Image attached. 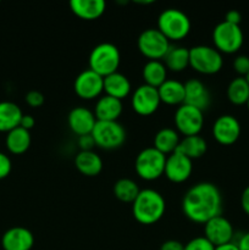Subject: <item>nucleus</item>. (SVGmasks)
Here are the masks:
<instances>
[{
  "mask_svg": "<svg viewBox=\"0 0 249 250\" xmlns=\"http://www.w3.org/2000/svg\"><path fill=\"white\" fill-rule=\"evenodd\" d=\"M236 244L239 250H249V232L242 234L241 238H239V241Z\"/></svg>",
  "mask_w": 249,
  "mask_h": 250,
  "instance_id": "a19ab883",
  "label": "nucleus"
},
{
  "mask_svg": "<svg viewBox=\"0 0 249 250\" xmlns=\"http://www.w3.org/2000/svg\"><path fill=\"white\" fill-rule=\"evenodd\" d=\"M33 244V233L26 227H11L2 234L1 247L4 250H31Z\"/></svg>",
  "mask_w": 249,
  "mask_h": 250,
  "instance_id": "f3484780",
  "label": "nucleus"
},
{
  "mask_svg": "<svg viewBox=\"0 0 249 250\" xmlns=\"http://www.w3.org/2000/svg\"><path fill=\"white\" fill-rule=\"evenodd\" d=\"M215 250H239L238 247H237L236 243L231 242V243L222 244V246L215 247Z\"/></svg>",
  "mask_w": 249,
  "mask_h": 250,
  "instance_id": "79ce46f5",
  "label": "nucleus"
},
{
  "mask_svg": "<svg viewBox=\"0 0 249 250\" xmlns=\"http://www.w3.org/2000/svg\"><path fill=\"white\" fill-rule=\"evenodd\" d=\"M212 136L222 146H231L241 136V125L232 115H221L212 126Z\"/></svg>",
  "mask_w": 249,
  "mask_h": 250,
  "instance_id": "2eb2a0df",
  "label": "nucleus"
},
{
  "mask_svg": "<svg viewBox=\"0 0 249 250\" xmlns=\"http://www.w3.org/2000/svg\"><path fill=\"white\" fill-rule=\"evenodd\" d=\"M183 214L193 222L207 224L221 215L222 195L220 189L210 182H200L186 192L182 199Z\"/></svg>",
  "mask_w": 249,
  "mask_h": 250,
  "instance_id": "f257e3e1",
  "label": "nucleus"
},
{
  "mask_svg": "<svg viewBox=\"0 0 249 250\" xmlns=\"http://www.w3.org/2000/svg\"><path fill=\"white\" fill-rule=\"evenodd\" d=\"M138 49L149 60H161L170 50V41L158 28H148L138 37Z\"/></svg>",
  "mask_w": 249,
  "mask_h": 250,
  "instance_id": "1a4fd4ad",
  "label": "nucleus"
},
{
  "mask_svg": "<svg viewBox=\"0 0 249 250\" xmlns=\"http://www.w3.org/2000/svg\"><path fill=\"white\" fill-rule=\"evenodd\" d=\"M212 41L215 49L220 53L233 54L243 45V32L238 24L222 21L215 26L212 31Z\"/></svg>",
  "mask_w": 249,
  "mask_h": 250,
  "instance_id": "6e6552de",
  "label": "nucleus"
},
{
  "mask_svg": "<svg viewBox=\"0 0 249 250\" xmlns=\"http://www.w3.org/2000/svg\"><path fill=\"white\" fill-rule=\"evenodd\" d=\"M166 155L156 150L154 146H148L139 151L134 161L136 172L142 180L154 181L164 175Z\"/></svg>",
  "mask_w": 249,
  "mask_h": 250,
  "instance_id": "39448f33",
  "label": "nucleus"
},
{
  "mask_svg": "<svg viewBox=\"0 0 249 250\" xmlns=\"http://www.w3.org/2000/svg\"><path fill=\"white\" fill-rule=\"evenodd\" d=\"M161 103L167 105H182L185 103V83L177 80H166L158 88Z\"/></svg>",
  "mask_w": 249,
  "mask_h": 250,
  "instance_id": "5701e85b",
  "label": "nucleus"
},
{
  "mask_svg": "<svg viewBox=\"0 0 249 250\" xmlns=\"http://www.w3.org/2000/svg\"><path fill=\"white\" fill-rule=\"evenodd\" d=\"M24 100L31 107H39L44 104V95L38 90H29L24 97Z\"/></svg>",
  "mask_w": 249,
  "mask_h": 250,
  "instance_id": "72a5a7b5",
  "label": "nucleus"
},
{
  "mask_svg": "<svg viewBox=\"0 0 249 250\" xmlns=\"http://www.w3.org/2000/svg\"><path fill=\"white\" fill-rule=\"evenodd\" d=\"M23 112L21 107L12 102H0V132L15 129L20 126Z\"/></svg>",
  "mask_w": 249,
  "mask_h": 250,
  "instance_id": "b1692460",
  "label": "nucleus"
},
{
  "mask_svg": "<svg viewBox=\"0 0 249 250\" xmlns=\"http://www.w3.org/2000/svg\"><path fill=\"white\" fill-rule=\"evenodd\" d=\"M73 89L81 99H95L104 92V77L87 68L76 77Z\"/></svg>",
  "mask_w": 249,
  "mask_h": 250,
  "instance_id": "9b49d317",
  "label": "nucleus"
},
{
  "mask_svg": "<svg viewBox=\"0 0 249 250\" xmlns=\"http://www.w3.org/2000/svg\"><path fill=\"white\" fill-rule=\"evenodd\" d=\"M180 134L176 129L170 128V127H164L156 132L154 137V148L163 153L164 155L166 154H172L173 151L177 150L180 146Z\"/></svg>",
  "mask_w": 249,
  "mask_h": 250,
  "instance_id": "393cba45",
  "label": "nucleus"
},
{
  "mask_svg": "<svg viewBox=\"0 0 249 250\" xmlns=\"http://www.w3.org/2000/svg\"><path fill=\"white\" fill-rule=\"evenodd\" d=\"M92 137L97 146L105 150H114L126 141V129L119 121H97Z\"/></svg>",
  "mask_w": 249,
  "mask_h": 250,
  "instance_id": "0eeeda50",
  "label": "nucleus"
},
{
  "mask_svg": "<svg viewBox=\"0 0 249 250\" xmlns=\"http://www.w3.org/2000/svg\"><path fill=\"white\" fill-rule=\"evenodd\" d=\"M104 92L105 95L122 100L131 93V82L122 73H111L104 77Z\"/></svg>",
  "mask_w": 249,
  "mask_h": 250,
  "instance_id": "412c9836",
  "label": "nucleus"
},
{
  "mask_svg": "<svg viewBox=\"0 0 249 250\" xmlns=\"http://www.w3.org/2000/svg\"><path fill=\"white\" fill-rule=\"evenodd\" d=\"M158 29L168 41H181L190 31V20L178 9H166L159 15Z\"/></svg>",
  "mask_w": 249,
  "mask_h": 250,
  "instance_id": "20e7f679",
  "label": "nucleus"
},
{
  "mask_svg": "<svg viewBox=\"0 0 249 250\" xmlns=\"http://www.w3.org/2000/svg\"><path fill=\"white\" fill-rule=\"evenodd\" d=\"M34 125H36V120H34V117L32 116V115L23 114V116H22L21 119V122H20V127L27 129V131H31V129L34 127Z\"/></svg>",
  "mask_w": 249,
  "mask_h": 250,
  "instance_id": "58836bf2",
  "label": "nucleus"
},
{
  "mask_svg": "<svg viewBox=\"0 0 249 250\" xmlns=\"http://www.w3.org/2000/svg\"><path fill=\"white\" fill-rule=\"evenodd\" d=\"M31 132L19 126L6 134L5 143L10 153L20 155L28 150L31 146Z\"/></svg>",
  "mask_w": 249,
  "mask_h": 250,
  "instance_id": "a878e982",
  "label": "nucleus"
},
{
  "mask_svg": "<svg viewBox=\"0 0 249 250\" xmlns=\"http://www.w3.org/2000/svg\"><path fill=\"white\" fill-rule=\"evenodd\" d=\"M175 126L177 132L185 137L199 134L204 126V114L202 110L190 105H180L175 112Z\"/></svg>",
  "mask_w": 249,
  "mask_h": 250,
  "instance_id": "9d476101",
  "label": "nucleus"
},
{
  "mask_svg": "<svg viewBox=\"0 0 249 250\" xmlns=\"http://www.w3.org/2000/svg\"><path fill=\"white\" fill-rule=\"evenodd\" d=\"M144 84L159 88L167 80V68L161 60H149L142 71Z\"/></svg>",
  "mask_w": 249,
  "mask_h": 250,
  "instance_id": "bb28decb",
  "label": "nucleus"
},
{
  "mask_svg": "<svg viewBox=\"0 0 249 250\" xmlns=\"http://www.w3.org/2000/svg\"><path fill=\"white\" fill-rule=\"evenodd\" d=\"M241 20H242L241 12L237 11V10H229V11L226 14V16H225L224 21L228 22V23H232V24H238L239 26Z\"/></svg>",
  "mask_w": 249,
  "mask_h": 250,
  "instance_id": "4c0bfd02",
  "label": "nucleus"
},
{
  "mask_svg": "<svg viewBox=\"0 0 249 250\" xmlns=\"http://www.w3.org/2000/svg\"><path fill=\"white\" fill-rule=\"evenodd\" d=\"M78 146H80L81 151H88L93 150L95 146V142L93 139L92 134H85V136H81L78 138Z\"/></svg>",
  "mask_w": 249,
  "mask_h": 250,
  "instance_id": "c9c22d12",
  "label": "nucleus"
},
{
  "mask_svg": "<svg viewBox=\"0 0 249 250\" xmlns=\"http://www.w3.org/2000/svg\"><path fill=\"white\" fill-rule=\"evenodd\" d=\"M166 203L163 195L156 190L146 188L139 192L132 203V214L142 225H153L165 214Z\"/></svg>",
  "mask_w": 249,
  "mask_h": 250,
  "instance_id": "f03ea898",
  "label": "nucleus"
},
{
  "mask_svg": "<svg viewBox=\"0 0 249 250\" xmlns=\"http://www.w3.org/2000/svg\"><path fill=\"white\" fill-rule=\"evenodd\" d=\"M241 205L243 211L249 216V186L247 188H244L243 193H242Z\"/></svg>",
  "mask_w": 249,
  "mask_h": 250,
  "instance_id": "ea45409f",
  "label": "nucleus"
},
{
  "mask_svg": "<svg viewBox=\"0 0 249 250\" xmlns=\"http://www.w3.org/2000/svg\"><path fill=\"white\" fill-rule=\"evenodd\" d=\"M193 160L183 155L178 150L173 151L168 156H166L165 171L164 175L168 181L173 183L186 182L190 177L193 171Z\"/></svg>",
  "mask_w": 249,
  "mask_h": 250,
  "instance_id": "ddd939ff",
  "label": "nucleus"
},
{
  "mask_svg": "<svg viewBox=\"0 0 249 250\" xmlns=\"http://www.w3.org/2000/svg\"><path fill=\"white\" fill-rule=\"evenodd\" d=\"M163 60L167 70L181 72L189 66V49L185 46H171Z\"/></svg>",
  "mask_w": 249,
  "mask_h": 250,
  "instance_id": "cd10ccee",
  "label": "nucleus"
},
{
  "mask_svg": "<svg viewBox=\"0 0 249 250\" xmlns=\"http://www.w3.org/2000/svg\"><path fill=\"white\" fill-rule=\"evenodd\" d=\"M210 102H211L210 93L202 81L192 78L185 83V103L183 104L190 105L204 111L209 107Z\"/></svg>",
  "mask_w": 249,
  "mask_h": 250,
  "instance_id": "a211bd4d",
  "label": "nucleus"
},
{
  "mask_svg": "<svg viewBox=\"0 0 249 250\" xmlns=\"http://www.w3.org/2000/svg\"><path fill=\"white\" fill-rule=\"evenodd\" d=\"M207 141L199 134H195V136H188L181 139L177 150L189 158L190 160H194V159L202 158L207 153Z\"/></svg>",
  "mask_w": 249,
  "mask_h": 250,
  "instance_id": "c85d7f7f",
  "label": "nucleus"
},
{
  "mask_svg": "<svg viewBox=\"0 0 249 250\" xmlns=\"http://www.w3.org/2000/svg\"><path fill=\"white\" fill-rule=\"evenodd\" d=\"M121 61L120 50L112 43H100L92 49L89 55V68L102 77L117 72Z\"/></svg>",
  "mask_w": 249,
  "mask_h": 250,
  "instance_id": "7ed1b4c3",
  "label": "nucleus"
},
{
  "mask_svg": "<svg viewBox=\"0 0 249 250\" xmlns=\"http://www.w3.org/2000/svg\"><path fill=\"white\" fill-rule=\"evenodd\" d=\"M122 100L103 95L95 104L94 115L97 121H117L122 114Z\"/></svg>",
  "mask_w": 249,
  "mask_h": 250,
  "instance_id": "6ab92c4d",
  "label": "nucleus"
},
{
  "mask_svg": "<svg viewBox=\"0 0 249 250\" xmlns=\"http://www.w3.org/2000/svg\"><path fill=\"white\" fill-rule=\"evenodd\" d=\"M224 59L215 46L195 45L189 49V66L203 75H214L222 68Z\"/></svg>",
  "mask_w": 249,
  "mask_h": 250,
  "instance_id": "423d86ee",
  "label": "nucleus"
},
{
  "mask_svg": "<svg viewBox=\"0 0 249 250\" xmlns=\"http://www.w3.org/2000/svg\"><path fill=\"white\" fill-rule=\"evenodd\" d=\"M160 103L158 88L150 87L148 84L139 85L131 98L132 109L142 116L153 115L158 110Z\"/></svg>",
  "mask_w": 249,
  "mask_h": 250,
  "instance_id": "f8f14e48",
  "label": "nucleus"
},
{
  "mask_svg": "<svg viewBox=\"0 0 249 250\" xmlns=\"http://www.w3.org/2000/svg\"><path fill=\"white\" fill-rule=\"evenodd\" d=\"M75 166L82 175L94 177L102 172L103 160L93 150L80 151L75 158Z\"/></svg>",
  "mask_w": 249,
  "mask_h": 250,
  "instance_id": "4be33fe9",
  "label": "nucleus"
},
{
  "mask_svg": "<svg viewBox=\"0 0 249 250\" xmlns=\"http://www.w3.org/2000/svg\"><path fill=\"white\" fill-rule=\"evenodd\" d=\"M160 250H185V246L181 242L170 239V241H166L161 244Z\"/></svg>",
  "mask_w": 249,
  "mask_h": 250,
  "instance_id": "e433bc0d",
  "label": "nucleus"
},
{
  "mask_svg": "<svg viewBox=\"0 0 249 250\" xmlns=\"http://www.w3.org/2000/svg\"><path fill=\"white\" fill-rule=\"evenodd\" d=\"M233 68L239 77H246L249 72V56L238 55L233 61Z\"/></svg>",
  "mask_w": 249,
  "mask_h": 250,
  "instance_id": "473e14b6",
  "label": "nucleus"
},
{
  "mask_svg": "<svg viewBox=\"0 0 249 250\" xmlns=\"http://www.w3.org/2000/svg\"><path fill=\"white\" fill-rule=\"evenodd\" d=\"M185 250H215V247L205 237H195L185 244Z\"/></svg>",
  "mask_w": 249,
  "mask_h": 250,
  "instance_id": "2f4dec72",
  "label": "nucleus"
},
{
  "mask_svg": "<svg viewBox=\"0 0 249 250\" xmlns=\"http://www.w3.org/2000/svg\"><path fill=\"white\" fill-rule=\"evenodd\" d=\"M139 192L138 185L131 178H120L114 185V195L122 203H133Z\"/></svg>",
  "mask_w": 249,
  "mask_h": 250,
  "instance_id": "7c9ffc66",
  "label": "nucleus"
},
{
  "mask_svg": "<svg viewBox=\"0 0 249 250\" xmlns=\"http://www.w3.org/2000/svg\"><path fill=\"white\" fill-rule=\"evenodd\" d=\"M227 98L234 105L247 104L249 100V83L246 77H237L227 87Z\"/></svg>",
  "mask_w": 249,
  "mask_h": 250,
  "instance_id": "c756f323",
  "label": "nucleus"
},
{
  "mask_svg": "<svg viewBox=\"0 0 249 250\" xmlns=\"http://www.w3.org/2000/svg\"><path fill=\"white\" fill-rule=\"evenodd\" d=\"M246 80H247V82H248V83H249V72H248V75H247V76H246Z\"/></svg>",
  "mask_w": 249,
  "mask_h": 250,
  "instance_id": "37998d69",
  "label": "nucleus"
},
{
  "mask_svg": "<svg viewBox=\"0 0 249 250\" xmlns=\"http://www.w3.org/2000/svg\"><path fill=\"white\" fill-rule=\"evenodd\" d=\"M67 124L71 131L78 137L92 134L93 128L97 124L94 112L84 106L73 107L67 116Z\"/></svg>",
  "mask_w": 249,
  "mask_h": 250,
  "instance_id": "dca6fc26",
  "label": "nucleus"
},
{
  "mask_svg": "<svg viewBox=\"0 0 249 250\" xmlns=\"http://www.w3.org/2000/svg\"><path fill=\"white\" fill-rule=\"evenodd\" d=\"M12 168V163L6 154L0 151V180H4L10 175Z\"/></svg>",
  "mask_w": 249,
  "mask_h": 250,
  "instance_id": "f704fd0d",
  "label": "nucleus"
},
{
  "mask_svg": "<svg viewBox=\"0 0 249 250\" xmlns=\"http://www.w3.org/2000/svg\"><path fill=\"white\" fill-rule=\"evenodd\" d=\"M247 106H248V109H249V100H248V103H247Z\"/></svg>",
  "mask_w": 249,
  "mask_h": 250,
  "instance_id": "c03bdc74",
  "label": "nucleus"
},
{
  "mask_svg": "<svg viewBox=\"0 0 249 250\" xmlns=\"http://www.w3.org/2000/svg\"><path fill=\"white\" fill-rule=\"evenodd\" d=\"M204 234L205 238L212 246L219 247L222 244L231 243L234 231L231 222L222 215H219L204 224Z\"/></svg>",
  "mask_w": 249,
  "mask_h": 250,
  "instance_id": "4468645a",
  "label": "nucleus"
},
{
  "mask_svg": "<svg viewBox=\"0 0 249 250\" xmlns=\"http://www.w3.org/2000/svg\"><path fill=\"white\" fill-rule=\"evenodd\" d=\"M71 11L82 20H97L106 9L103 0H71Z\"/></svg>",
  "mask_w": 249,
  "mask_h": 250,
  "instance_id": "aec40b11",
  "label": "nucleus"
}]
</instances>
